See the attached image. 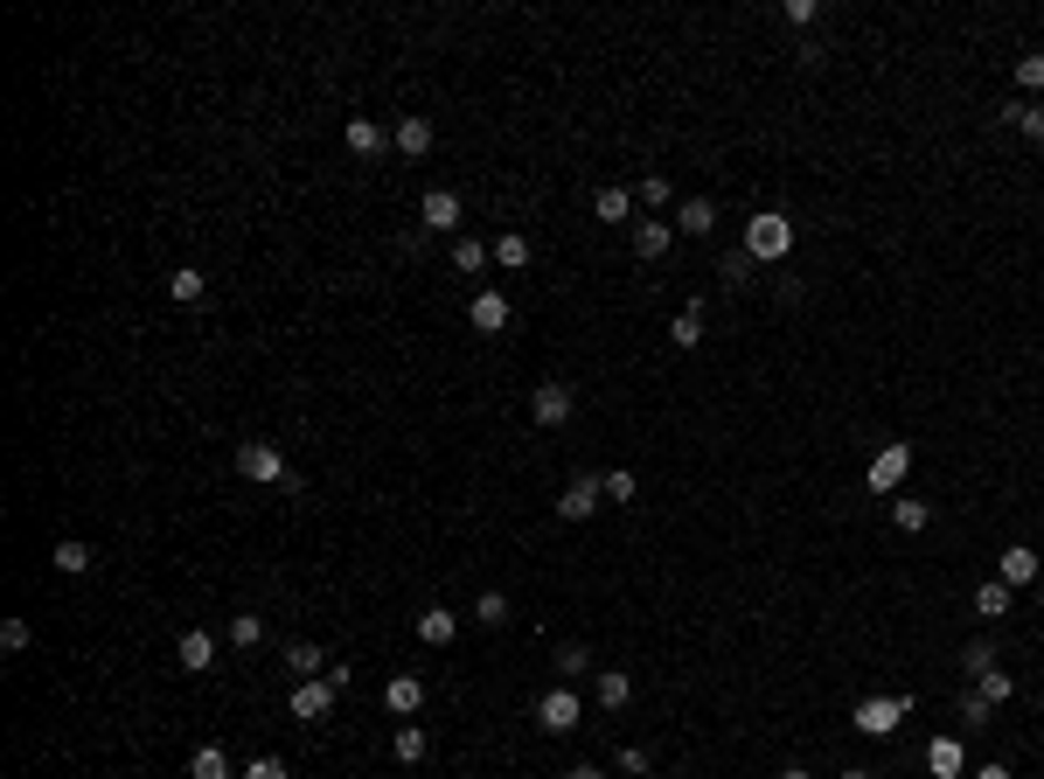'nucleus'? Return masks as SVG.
<instances>
[{
  "label": "nucleus",
  "mask_w": 1044,
  "mask_h": 779,
  "mask_svg": "<svg viewBox=\"0 0 1044 779\" xmlns=\"http://www.w3.org/2000/svg\"><path fill=\"white\" fill-rule=\"evenodd\" d=\"M739 251H745L752 264H781V258L794 251V223H787L781 209H760V216H745V237H739Z\"/></svg>",
  "instance_id": "1"
},
{
  "label": "nucleus",
  "mask_w": 1044,
  "mask_h": 779,
  "mask_svg": "<svg viewBox=\"0 0 1044 779\" xmlns=\"http://www.w3.org/2000/svg\"><path fill=\"white\" fill-rule=\"evenodd\" d=\"M237 474L258 480V487H300V474L286 466V453H279L272 439H244V445H237Z\"/></svg>",
  "instance_id": "2"
},
{
  "label": "nucleus",
  "mask_w": 1044,
  "mask_h": 779,
  "mask_svg": "<svg viewBox=\"0 0 1044 779\" xmlns=\"http://www.w3.org/2000/svg\"><path fill=\"white\" fill-rule=\"evenodd\" d=\"M913 717V696H863L857 710H850V724H857V738H892V731Z\"/></svg>",
  "instance_id": "3"
},
{
  "label": "nucleus",
  "mask_w": 1044,
  "mask_h": 779,
  "mask_svg": "<svg viewBox=\"0 0 1044 779\" xmlns=\"http://www.w3.org/2000/svg\"><path fill=\"white\" fill-rule=\"evenodd\" d=\"M579 717H585V703H579V689H543L537 696V724H543V738H571L579 731Z\"/></svg>",
  "instance_id": "4"
},
{
  "label": "nucleus",
  "mask_w": 1044,
  "mask_h": 779,
  "mask_svg": "<svg viewBox=\"0 0 1044 779\" xmlns=\"http://www.w3.org/2000/svg\"><path fill=\"white\" fill-rule=\"evenodd\" d=\"M529 418H537L543 432H564L571 418H579V390L571 383H537L529 390Z\"/></svg>",
  "instance_id": "5"
},
{
  "label": "nucleus",
  "mask_w": 1044,
  "mask_h": 779,
  "mask_svg": "<svg viewBox=\"0 0 1044 779\" xmlns=\"http://www.w3.org/2000/svg\"><path fill=\"white\" fill-rule=\"evenodd\" d=\"M905 474H913V445H878L871 466H863V487H871V495H898Z\"/></svg>",
  "instance_id": "6"
},
{
  "label": "nucleus",
  "mask_w": 1044,
  "mask_h": 779,
  "mask_svg": "<svg viewBox=\"0 0 1044 779\" xmlns=\"http://www.w3.org/2000/svg\"><path fill=\"white\" fill-rule=\"evenodd\" d=\"M335 696H342V689L327 682V675H314V682H293V696H286V710H293L300 724H327V710H335Z\"/></svg>",
  "instance_id": "7"
},
{
  "label": "nucleus",
  "mask_w": 1044,
  "mask_h": 779,
  "mask_svg": "<svg viewBox=\"0 0 1044 779\" xmlns=\"http://www.w3.org/2000/svg\"><path fill=\"white\" fill-rule=\"evenodd\" d=\"M599 495H606V480H599V474H571V487L558 495V516L564 522H592L599 516Z\"/></svg>",
  "instance_id": "8"
},
{
  "label": "nucleus",
  "mask_w": 1044,
  "mask_h": 779,
  "mask_svg": "<svg viewBox=\"0 0 1044 779\" xmlns=\"http://www.w3.org/2000/svg\"><path fill=\"white\" fill-rule=\"evenodd\" d=\"M995 577L1016 592V585H1044V556L1031 550V543H1010L1003 556H995Z\"/></svg>",
  "instance_id": "9"
},
{
  "label": "nucleus",
  "mask_w": 1044,
  "mask_h": 779,
  "mask_svg": "<svg viewBox=\"0 0 1044 779\" xmlns=\"http://www.w3.org/2000/svg\"><path fill=\"white\" fill-rule=\"evenodd\" d=\"M466 321H474L481 334H508V321H516V306H508V293H495V285H481V293L466 300Z\"/></svg>",
  "instance_id": "10"
},
{
  "label": "nucleus",
  "mask_w": 1044,
  "mask_h": 779,
  "mask_svg": "<svg viewBox=\"0 0 1044 779\" xmlns=\"http://www.w3.org/2000/svg\"><path fill=\"white\" fill-rule=\"evenodd\" d=\"M418 223H426L432 237H453V230H460V195H453V188H426V203H418Z\"/></svg>",
  "instance_id": "11"
},
{
  "label": "nucleus",
  "mask_w": 1044,
  "mask_h": 779,
  "mask_svg": "<svg viewBox=\"0 0 1044 779\" xmlns=\"http://www.w3.org/2000/svg\"><path fill=\"white\" fill-rule=\"evenodd\" d=\"M174 661H182L189 675H209V668H216V634L209 627H189L182 640H174Z\"/></svg>",
  "instance_id": "12"
},
{
  "label": "nucleus",
  "mask_w": 1044,
  "mask_h": 779,
  "mask_svg": "<svg viewBox=\"0 0 1044 779\" xmlns=\"http://www.w3.org/2000/svg\"><path fill=\"white\" fill-rule=\"evenodd\" d=\"M390 147L405 153V161H426V153H432V119H426V111H405L397 132H390Z\"/></svg>",
  "instance_id": "13"
},
{
  "label": "nucleus",
  "mask_w": 1044,
  "mask_h": 779,
  "mask_svg": "<svg viewBox=\"0 0 1044 779\" xmlns=\"http://www.w3.org/2000/svg\"><path fill=\"white\" fill-rule=\"evenodd\" d=\"M676 251V223H661V216H648V223H634V258H648V264H661Z\"/></svg>",
  "instance_id": "14"
},
{
  "label": "nucleus",
  "mask_w": 1044,
  "mask_h": 779,
  "mask_svg": "<svg viewBox=\"0 0 1044 779\" xmlns=\"http://www.w3.org/2000/svg\"><path fill=\"white\" fill-rule=\"evenodd\" d=\"M411 634L426 640V648H453V634H460V613H446V606H426L411 619Z\"/></svg>",
  "instance_id": "15"
},
{
  "label": "nucleus",
  "mask_w": 1044,
  "mask_h": 779,
  "mask_svg": "<svg viewBox=\"0 0 1044 779\" xmlns=\"http://www.w3.org/2000/svg\"><path fill=\"white\" fill-rule=\"evenodd\" d=\"M710 230H718V203H710V195L676 203V237H710Z\"/></svg>",
  "instance_id": "16"
},
{
  "label": "nucleus",
  "mask_w": 1044,
  "mask_h": 779,
  "mask_svg": "<svg viewBox=\"0 0 1044 779\" xmlns=\"http://www.w3.org/2000/svg\"><path fill=\"white\" fill-rule=\"evenodd\" d=\"M50 564H56L63 577H92V571H98V550L84 543V537H63V543L50 550Z\"/></svg>",
  "instance_id": "17"
},
{
  "label": "nucleus",
  "mask_w": 1044,
  "mask_h": 779,
  "mask_svg": "<svg viewBox=\"0 0 1044 779\" xmlns=\"http://www.w3.org/2000/svg\"><path fill=\"white\" fill-rule=\"evenodd\" d=\"M390 759H397V766H426V759H432V731H426V724H397Z\"/></svg>",
  "instance_id": "18"
},
{
  "label": "nucleus",
  "mask_w": 1044,
  "mask_h": 779,
  "mask_svg": "<svg viewBox=\"0 0 1044 779\" xmlns=\"http://www.w3.org/2000/svg\"><path fill=\"white\" fill-rule=\"evenodd\" d=\"M342 140H348V153H355V161H376V153H384V147H390V132H384V126H376V119H363V111H355V119H348V132H342Z\"/></svg>",
  "instance_id": "19"
},
{
  "label": "nucleus",
  "mask_w": 1044,
  "mask_h": 779,
  "mask_svg": "<svg viewBox=\"0 0 1044 779\" xmlns=\"http://www.w3.org/2000/svg\"><path fill=\"white\" fill-rule=\"evenodd\" d=\"M926 772H933V779H961V772H968L961 738H933V745H926Z\"/></svg>",
  "instance_id": "20"
},
{
  "label": "nucleus",
  "mask_w": 1044,
  "mask_h": 779,
  "mask_svg": "<svg viewBox=\"0 0 1044 779\" xmlns=\"http://www.w3.org/2000/svg\"><path fill=\"white\" fill-rule=\"evenodd\" d=\"M384 703L397 710V717H418V710H426V682H418V675H390L384 682Z\"/></svg>",
  "instance_id": "21"
},
{
  "label": "nucleus",
  "mask_w": 1044,
  "mask_h": 779,
  "mask_svg": "<svg viewBox=\"0 0 1044 779\" xmlns=\"http://www.w3.org/2000/svg\"><path fill=\"white\" fill-rule=\"evenodd\" d=\"M592 689H599V710H627V703H634V682H627V668H599V675H592Z\"/></svg>",
  "instance_id": "22"
},
{
  "label": "nucleus",
  "mask_w": 1044,
  "mask_h": 779,
  "mask_svg": "<svg viewBox=\"0 0 1044 779\" xmlns=\"http://www.w3.org/2000/svg\"><path fill=\"white\" fill-rule=\"evenodd\" d=\"M975 696H982L989 710H1003V703L1016 696V675H1010L1003 661H995V668H982V675H975Z\"/></svg>",
  "instance_id": "23"
},
{
  "label": "nucleus",
  "mask_w": 1044,
  "mask_h": 779,
  "mask_svg": "<svg viewBox=\"0 0 1044 779\" xmlns=\"http://www.w3.org/2000/svg\"><path fill=\"white\" fill-rule=\"evenodd\" d=\"M168 293L182 300V306H203V300H209V279L195 272V264H174V272H168Z\"/></svg>",
  "instance_id": "24"
},
{
  "label": "nucleus",
  "mask_w": 1044,
  "mask_h": 779,
  "mask_svg": "<svg viewBox=\"0 0 1044 779\" xmlns=\"http://www.w3.org/2000/svg\"><path fill=\"white\" fill-rule=\"evenodd\" d=\"M189 779H237L230 759H224V745H195L189 751Z\"/></svg>",
  "instance_id": "25"
},
{
  "label": "nucleus",
  "mask_w": 1044,
  "mask_h": 779,
  "mask_svg": "<svg viewBox=\"0 0 1044 779\" xmlns=\"http://www.w3.org/2000/svg\"><path fill=\"white\" fill-rule=\"evenodd\" d=\"M1010 598H1016V592L1003 585V577H982V585H975V613H982V619H1003Z\"/></svg>",
  "instance_id": "26"
},
{
  "label": "nucleus",
  "mask_w": 1044,
  "mask_h": 779,
  "mask_svg": "<svg viewBox=\"0 0 1044 779\" xmlns=\"http://www.w3.org/2000/svg\"><path fill=\"white\" fill-rule=\"evenodd\" d=\"M995 119H1003V126H1016L1024 140H1037V147H1044V105H1003Z\"/></svg>",
  "instance_id": "27"
},
{
  "label": "nucleus",
  "mask_w": 1044,
  "mask_h": 779,
  "mask_svg": "<svg viewBox=\"0 0 1044 779\" xmlns=\"http://www.w3.org/2000/svg\"><path fill=\"white\" fill-rule=\"evenodd\" d=\"M892 522L905 529V537H919V529H933V501H913V495H898V501H892Z\"/></svg>",
  "instance_id": "28"
},
{
  "label": "nucleus",
  "mask_w": 1044,
  "mask_h": 779,
  "mask_svg": "<svg viewBox=\"0 0 1044 779\" xmlns=\"http://www.w3.org/2000/svg\"><path fill=\"white\" fill-rule=\"evenodd\" d=\"M487 258H495V244H481V237H453V272H487Z\"/></svg>",
  "instance_id": "29"
},
{
  "label": "nucleus",
  "mask_w": 1044,
  "mask_h": 779,
  "mask_svg": "<svg viewBox=\"0 0 1044 779\" xmlns=\"http://www.w3.org/2000/svg\"><path fill=\"white\" fill-rule=\"evenodd\" d=\"M592 209H599V223H627L634 216V188H599Z\"/></svg>",
  "instance_id": "30"
},
{
  "label": "nucleus",
  "mask_w": 1044,
  "mask_h": 779,
  "mask_svg": "<svg viewBox=\"0 0 1044 779\" xmlns=\"http://www.w3.org/2000/svg\"><path fill=\"white\" fill-rule=\"evenodd\" d=\"M286 668H293V675H300V682H314V675H321V668H327V654L314 648V640H293V648H286Z\"/></svg>",
  "instance_id": "31"
},
{
  "label": "nucleus",
  "mask_w": 1044,
  "mask_h": 779,
  "mask_svg": "<svg viewBox=\"0 0 1044 779\" xmlns=\"http://www.w3.org/2000/svg\"><path fill=\"white\" fill-rule=\"evenodd\" d=\"M558 675H564V682H579V675H599L585 640H564V648H558Z\"/></svg>",
  "instance_id": "32"
},
{
  "label": "nucleus",
  "mask_w": 1044,
  "mask_h": 779,
  "mask_svg": "<svg viewBox=\"0 0 1044 779\" xmlns=\"http://www.w3.org/2000/svg\"><path fill=\"white\" fill-rule=\"evenodd\" d=\"M495 264H502V272H523V264H529V237L523 230H502L495 237Z\"/></svg>",
  "instance_id": "33"
},
{
  "label": "nucleus",
  "mask_w": 1044,
  "mask_h": 779,
  "mask_svg": "<svg viewBox=\"0 0 1044 779\" xmlns=\"http://www.w3.org/2000/svg\"><path fill=\"white\" fill-rule=\"evenodd\" d=\"M669 342H676V348H697V342H703V300H690V306H682V314H676Z\"/></svg>",
  "instance_id": "34"
},
{
  "label": "nucleus",
  "mask_w": 1044,
  "mask_h": 779,
  "mask_svg": "<svg viewBox=\"0 0 1044 779\" xmlns=\"http://www.w3.org/2000/svg\"><path fill=\"white\" fill-rule=\"evenodd\" d=\"M634 195L648 203V216H661V209L676 203V182H669V174H641V188H634Z\"/></svg>",
  "instance_id": "35"
},
{
  "label": "nucleus",
  "mask_w": 1044,
  "mask_h": 779,
  "mask_svg": "<svg viewBox=\"0 0 1044 779\" xmlns=\"http://www.w3.org/2000/svg\"><path fill=\"white\" fill-rule=\"evenodd\" d=\"M474 619H481V627H508L516 606H508V592H481V598H474Z\"/></svg>",
  "instance_id": "36"
},
{
  "label": "nucleus",
  "mask_w": 1044,
  "mask_h": 779,
  "mask_svg": "<svg viewBox=\"0 0 1044 779\" xmlns=\"http://www.w3.org/2000/svg\"><path fill=\"white\" fill-rule=\"evenodd\" d=\"M0 648H8V654H29V648H35V627H29L21 613H14V619H0Z\"/></svg>",
  "instance_id": "37"
},
{
  "label": "nucleus",
  "mask_w": 1044,
  "mask_h": 779,
  "mask_svg": "<svg viewBox=\"0 0 1044 779\" xmlns=\"http://www.w3.org/2000/svg\"><path fill=\"white\" fill-rule=\"evenodd\" d=\"M230 648H265V619L258 613H237L230 619Z\"/></svg>",
  "instance_id": "38"
},
{
  "label": "nucleus",
  "mask_w": 1044,
  "mask_h": 779,
  "mask_svg": "<svg viewBox=\"0 0 1044 779\" xmlns=\"http://www.w3.org/2000/svg\"><path fill=\"white\" fill-rule=\"evenodd\" d=\"M1016 91H1044V50L1016 56Z\"/></svg>",
  "instance_id": "39"
},
{
  "label": "nucleus",
  "mask_w": 1044,
  "mask_h": 779,
  "mask_svg": "<svg viewBox=\"0 0 1044 779\" xmlns=\"http://www.w3.org/2000/svg\"><path fill=\"white\" fill-rule=\"evenodd\" d=\"M237 779H293V772H286V759H279V751H258V759L244 766Z\"/></svg>",
  "instance_id": "40"
},
{
  "label": "nucleus",
  "mask_w": 1044,
  "mask_h": 779,
  "mask_svg": "<svg viewBox=\"0 0 1044 779\" xmlns=\"http://www.w3.org/2000/svg\"><path fill=\"white\" fill-rule=\"evenodd\" d=\"M718 279H724V285H752V258H745V251H731V258L718 264Z\"/></svg>",
  "instance_id": "41"
},
{
  "label": "nucleus",
  "mask_w": 1044,
  "mask_h": 779,
  "mask_svg": "<svg viewBox=\"0 0 1044 779\" xmlns=\"http://www.w3.org/2000/svg\"><path fill=\"white\" fill-rule=\"evenodd\" d=\"M641 495V480L627 474V466H620V474H606V501H634Z\"/></svg>",
  "instance_id": "42"
},
{
  "label": "nucleus",
  "mask_w": 1044,
  "mask_h": 779,
  "mask_svg": "<svg viewBox=\"0 0 1044 779\" xmlns=\"http://www.w3.org/2000/svg\"><path fill=\"white\" fill-rule=\"evenodd\" d=\"M620 772H648L655 759H648V745H620V759H613Z\"/></svg>",
  "instance_id": "43"
},
{
  "label": "nucleus",
  "mask_w": 1044,
  "mask_h": 779,
  "mask_svg": "<svg viewBox=\"0 0 1044 779\" xmlns=\"http://www.w3.org/2000/svg\"><path fill=\"white\" fill-rule=\"evenodd\" d=\"M961 661H968V675H982V668H995V648H989V640H968Z\"/></svg>",
  "instance_id": "44"
},
{
  "label": "nucleus",
  "mask_w": 1044,
  "mask_h": 779,
  "mask_svg": "<svg viewBox=\"0 0 1044 779\" xmlns=\"http://www.w3.org/2000/svg\"><path fill=\"white\" fill-rule=\"evenodd\" d=\"M787 21H794V29H815L821 8H815V0H787Z\"/></svg>",
  "instance_id": "45"
},
{
  "label": "nucleus",
  "mask_w": 1044,
  "mask_h": 779,
  "mask_svg": "<svg viewBox=\"0 0 1044 779\" xmlns=\"http://www.w3.org/2000/svg\"><path fill=\"white\" fill-rule=\"evenodd\" d=\"M961 717H968V724H989V703L975 696V689H968V696H961Z\"/></svg>",
  "instance_id": "46"
},
{
  "label": "nucleus",
  "mask_w": 1044,
  "mask_h": 779,
  "mask_svg": "<svg viewBox=\"0 0 1044 779\" xmlns=\"http://www.w3.org/2000/svg\"><path fill=\"white\" fill-rule=\"evenodd\" d=\"M968 779H1016V772H1010V766H995V759H989V766H975Z\"/></svg>",
  "instance_id": "47"
},
{
  "label": "nucleus",
  "mask_w": 1044,
  "mask_h": 779,
  "mask_svg": "<svg viewBox=\"0 0 1044 779\" xmlns=\"http://www.w3.org/2000/svg\"><path fill=\"white\" fill-rule=\"evenodd\" d=\"M564 779H606V772H599V766H571Z\"/></svg>",
  "instance_id": "48"
},
{
  "label": "nucleus",
  "mask_w": 1044,
  "mask_h": 779,
  "mask_svg": "<svg viewBox=\"0 0 1044 779\" xmlns=\"http://www.w3.org/2000/svg\"><path fill=\"white\" fill-rule=\"evenodd\" d=\"M836 779H878V772L871 766H850V772H836Z\"/></svg>",
  "instance_id": "49"
},
{
  "label": "nucleus",
  "mask_w": 1044,
  "mask_h": 779,
  "mask_svg": "<svg viewBox=\"0 0 1044 779\" xmlns=\"http://www.w3.org/2000/svg\"><path fill=\"white\" fill-rule=\"evenodd\" d=\"M781 779H808V772H801V766H787V772H781Z\"/></svg>",
  "instance_id": "50"
},
{
  "label": "nucleus",
  "mask_w": 1044,
  "mask_h": 779,
  "mask_svg": "<svg viewBox=\"0 0 1044 779\" xmlns=\"http://www.w3.org/2000/svg\"><path fill=\"white\" fill-rule=\"evenodd\" d=\"M1037 613H1044V585H1037Z\"/></svg>",
  "instance_id": "51"
}]
</instances>
